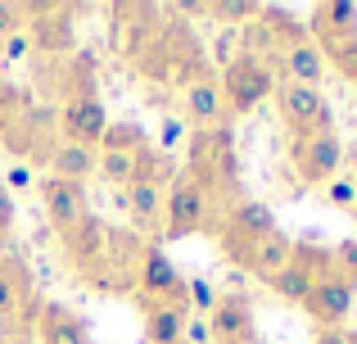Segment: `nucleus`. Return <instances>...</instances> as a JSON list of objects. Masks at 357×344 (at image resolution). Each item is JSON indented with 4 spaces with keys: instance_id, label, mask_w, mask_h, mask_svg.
I'll return each instance as SVG.
<instances>
[{
    "instance_id": "f257e3e1",
    "label": "nucleus",
    "mask_w": 357,
    "mask_h": 344,
    "mask_svg": "<svg viewBox=\"0 0 357 344\" xmlns=\"http://www.w3.org/2000/svg\"><path fill=\"white\" fill-rule=\"evenodd\" d=\"M185 177L208 195V204L218 200H240V154H236V132L227 127H199L185 141Z\"/></svg>"
},
{
    "instance_id": "f03ea898",
    "label": "nucleus",
    "mask_w": 357,
    "mask_h": 344,
    "mask_svg": "<svg viewBox=\"0 0 357 344\" xmlns=\"http://www.w3.org/2000/svg\"><path fill=\"white\" fill-rule=\"evenodd\" d=\"M276 231H280L276 213H271L262 200H249V195H240L236 204H227V213H222V222H218L222 254H227L240 272H249L253 254H258V249L267 245Z\"/></svg>"
},
{
    "instance_id": "7ed1b4c3",
    "label": "nucleus",
    "mask_w": 357,
    "mask_h": 344,
    "mask_svg": "<svg viewBox=\"0 0 357 344\" xmlns=\"http://www.w3.org/2000/svg\"><path fill=\"white\" fill-rule=\"evenodd\" d=\"M41 304L45 299L32 285V267H27L18 254L0 249V331L32 340L36 317H41Z\"/></svg>"
},
{
    "instance_id": "20e7f679",
    "label": "nucleus",
    "mask_w": 357,
    "mask_h": 344,
    "mask_svg": "<svg viewBox=\"0 0 357 344\" xmlns=\"http://www.w3.org/2000/svg\"><path fill=\"white\" fill-rule=\"evenodd\" d=\"M218 82H222V100H227L231 118L253 114V109L276 91V73H271V63L262 59V54H253V50H240L236 59L222 68Z\"/></svg>"
},
{
    "instance_id": "39448f33",
    "label": "nucleus",
    "mask_w": 357,
    "mask_h": 344,
    "mask_svg": "<svg viewBox=\"0 0 357 344\" xmlns=\"http://www.w3.org/2000/svg\"><path fill=\"white\" fill-rule=\"evenodd\" d=\"M136 304H140V308H149V304H176V308H190V276H185L158 245H145V249H140Z\"/></svg>"
},
{
    "instance_id": "423d86ee",
    "label": "nucleus",
    "mask_w": 357,
    "mask_h": 344,
    "mask_svg": "<svg viewBox=\"0 0 357 344\" xmlns=\"http://www.w3.org/2000/svg\"><path fill=\"white\" fill-rule=\"evenodd\" d=\"M289 163H294V172H298V181L303 186H331L335 177H340L344 168V141H340V132H307V136H294L289 141Z\"/></svg>"
},
{
    "instance_id": "0eeeda50",
    "label": "nucleus",
    "mask_w": 357,
    "mask_h": 344,
    "mask_svg": "<svg viewBox=\"0 0 357 344\" xmlns=\"http://www.w3.org/2000/svg\"><path fill=\"white\" fill-rule=\"evenodd\" d=\"M271 100H276V118H280V123H285L294 136L331 132V127H335L331 100L321 96V87H294V82H276Z\"/></svg>"
},
{
    "instance_id": "6e6552de",
    "label": "nucleus",
    "mask_w": 357,
    "mask_h": 344,
    "mask_svg": "<svg viewBox=\"0 0 357 344\" xmlns=\"http://www.w3.org/2000/svg\"><path fill=\"white\" fill-rule=\"evenodd\" d=\"M208 209H213L208 195L181 172L163 190V236L167 240H185V236H195V231H204L208 227Z\"/></svg>"
},
{
    "instance_id": "1a4fd4ad",
    "label": "nucleus",
    "mask_w": 357,
    "mask_h": 344,
    "mask_svg": "<svg viewBox=\"0 0 357 344\" xmlns=\"http://www.w3.org/2000/svg\"><path fill=\"white\" fill-rule=\"evenodd\" d=\"M353 304H357V290L344 281L340 272H331V276H317L312 290H307V299L298 304V308L312 317L317 331H326V327H349Z\"/></svg>"
},
{
    "instance_id": "9d476101",
    "label": "nucleus",
    "mask_w": 357,
    "mask_h": 344,
    "mask_svg": "<svg viewBox=\"0 0 357 344\" xmlns=\"http://www.w3.org/2000/svg\"><path fill=\"white\" fill-rule=\"evenodd\" d=\"M36 195H41V209H45V218H50V227L59 231V236L77 231L82 222L91 218V209H86V186H82V181L41 177V181H36Z\"/></svg>"
},
{
    "instance_id": "9b49d317",
    "label": "nucleus",
    "mask_w": 357,
    "mask_h": 344,
    "mask_svg": "<svg viewBox=\"0 0 357 344\" xmlns=\"http://www.w3.org/2000/svg\"><path fill=\"white\" fill-rule=\"evenodd\" d=\"M54 127H59V141L68 145H86V150H100L105 141V127H109V114L96 96H73L59 105L54 114Z\"/></svg>"
},
{
    "instance_id": "f8f14e48",
    "label": "nucleus",
    "mask_w": 357,
    "mask_h": 344,
    "mask_svg": "<svg viewBox=\"0 0 357 344\" xmlns=\"http://www.w3.org/2000/svg\"><path fill=\"white\" fill-rule=\"evenodd\" d=\"M258 322V308H253V294L249 290H222L218 304L208 313V331H213V344H244L253 340Z\"/></svg>"
},
{
    "instance_id": "ddd939ff",
    "label": "nucleus",
    "mask_w": 357,
    "mask_h": 344,
    "mask_svg": "<svg viewBox=\"0 0 357 344\" xmlns=\"http://www.w3.org/2000/svg\"><path fill=\"white\" fill-rule=\"evenodd\" d=\"M27 9V41L41 54H68L73 50V9L68 5H23Z\"/></svg>"
},
{
    "instance_id": "4468645a",
    "label": "nucleus",
    "mask_w": 357,
    "mask_h": 344,
    "mask_svg": "<svg viewBox=\"0 0 357 344\" xmlns=\"http://www.w3.org/2000/svg\"><path fill=\"white\" fill-rule=\"evenodd\" d=\"M258 23H253V36H258L262 45H267V54L276 59L280 50H294V45H303V41H312L307 36V23L298 14H289V9H276V5H258ZM262 54V59H267Z\"/></svg>"
},
{
    "instance_id": "2eb2a0df",
    "label": "nucleus",
    "mask_w": 357,
    "mask_h": 344,
    "mask_svg": "<svg viewBox=\"0 0 357 344\" xmlns=\"http://www.w3.org/2000/svg\"><path fill=\"white\" fill-rule=\"evenodd\" d=\"M36 340L41 344H96L91 336V322L82 317L73 304L63 299H45L41 317H36Z\"/></svg>"
},
{
    "instance_id": "dca6fc26",
    "label": "nucleus",
    "mask_w": 357,
    "mask_h": 344,
    "mask_svg": "<svg viewBox=\"0 0 357 344\" xmlns=\"http://www.w3.org/2000/svg\"><path fill=\"white\" fill-rule=\"evenodd\" d=\"M122 204H127V218H131V227H136V236L163 240V186L131 181L127 190H122Z\"/></svg>"
},
{
    "instance_id": "f3484780",
    "label": "nucleus",
    "mask_w": 357,
    "mask_h": 344,
    "mask_svg": "<svg viewBox=\"0 0 357 344\" xmlns=\"http://www.w3.org/2000/svg\"><path fill=\"white\" fill-rule=\"evenodd\" d=\"M326 54H321V45L317 41H303V45H294V50H280L276 54V82H294V87H321V77H326Z\"/></svg>"
},
{
    "instance_id": "a211bd4d",
    "label": "nucleus",
    "mask_w": 357,
    "mask_h": 344,
    "mask_svg": "<svg viewBox=\"0 0 357 344\" xmlns=\"http://www.w3.org/2000/svg\"><path fill=\"white\" fill-rule=\"evenodd\" d=\"M307 36H317L321 50L357 36V5H349V0H326V5H317L312 23H307Z\"/></svg>"
},
{
    "instance_id": "6ab92c4d",
    "label": "nucleus",
    "mask_w": 357,
    "mask_h": 344,
    "mask_svg": "<svg viewBox=\"0 0 357 344\" xmlns=\"http://www.w3.org/2000/svg\"><path fill=\"white\" fill-rule=\"evenodd\" d=\"M185 114H190L195 127H227L231 123L227 100H222V82L213 73H204L199 82L185 87Z\"/></svg>"
},
{
    "instance_id": "aec40b11",
    "label": "nucleus",
    "mask_w": 357,
    "mask_h": 344,
    "mask_svg": "<svg viewBox=\"0 0 357 344\" xmlns=\"http://www.w3.org/2000/svg\"><path fill=\"white\" fill-rule=\"evenodd\" d=\"M41 168H45V177H63V181H82V186H86V177H96V168H100V150L59 141Z\"/></svg>"
},
{
    "instance_id": "412c9836",
    "label": "nucleus",
    "mask_w": 357,
    "mask_h": 344,
    "mask_svg": "<svg viewBox=\"0 0 357 344\" xmlns=\"http://www.w3.org/2000/svg\"><path fill=\"white\" fill-rule=\"evenodd\" d=\"M190 317H195V313L176 308V304H149V308H145V340L149 344H181Z\"/></svg>"
},
{
    "instance_id": "4be33fe9",
    "label": "nucleus",
    "mask_w": 357,
    "mask_h": 344,
    "mask_svg": "<svg viewBox=\"0 0 357 344\" xmlns=\"http://www.w3.org/2000/svg\"><path fill=\"white\" fill-rule=\"evenodd\" d=\"M176 159L167 150H158V145H140L136 154H131V181H145V186H172L176 181Z\"/></svg>"
},
{
    "instance_id": "5701e85b",
    "label": "nucleus",
    "mask_w": 357,
    "mask_h": 344,
    "mask_svg": "<svg viewBox=\"0 0 357 344\" xmlns=\"http://www.w3.org/2000/svg\"><path fill=\"white\" fill-rule=\"evenodd\" d=\"M140 145H149V132H145V127L131 123V118H122V123L109 118L105 141H100V154H136Z\"/></svg>"
},
{
    "instance_id": "b1692460",
    "label": "nucleus",
    "mask_w": 357,
    "mask_h": 344,
    "mask_svg": "<svg viewBox=\"0 0 357 344\" xmlns=\"http://www.w3.org/2000/svg\"><path fill=\"white\" fill-rule=\"evenodd\" d=\"M289 249H294V240L285 236V231H276V236L267 240V245L258 249V254H253V263H249V272L258 276V281H267V276H276L280 267L289 263Z\"/></svg>"
},
{
    "instance_id": "393cba45",
    "label": "nucleus",
    "mask_w": 357,
    "mask_h": 344,
    "mask_svg": "<svg viewBox=\"0 0 357 344\" xmlns=\"http://www.w3.org/2000/svg\"><path fill=\"white\" fill-rule=\"evenodd\" d=\"M204 14L213 18V23H249L253 14H258V5H249V0H218V5H204Z\"/></svg>"
},
{
    "instance_id": "a878e982",
    "label": "nucleus",
    "mask_w": 357,
    "mask_h": 344,
    "mask_svg": "<svg viewBox=\"0 0 357 344\" xmlns=\"http://www.w3.org/2000/svg\"><path fill=\"white\" fill-rule=\"evenodd\" d=\"M326 190V204H331V209H340V213H353L357 209V177H335L331 186H321Z\"/></svg>"
},
{
    "instance_id": "bb28decb",
    "label": "nucleus",
    "mask_w": 357,
    "mask_h": 344,
    "mask_svg": "<svg viewBox=\"0 0 357 344\" xmlns=\"http://www.w3.org/2000/svg\"><path fill=\"white\" fill-rule=\"evenodd\" d=\"M321 54H326V63H335L349 82H357V36H349V41H340V45H326Z\"/></svg>"
},
{
    "instance_id": "cd10ccee",
    "label": "nucleus",
    "mask_w": 357,
    "mask_h": 344,
    "mask_svg": "<svg viewBox=\"0 0 357 344\" xmlns=\"http://www.w3.org/2000/svg\"><path fill=\"white\" fill-rule=\"evenodd\" d=\"M331 263H335V272L344 276V281L357 290V236H349V240H340V245L331 249Z\"/></svg>"
},
{
    "instance_id": "c85d7f7f",
    "label": "nucleus",
    "mask_w": 357,
    "mask_h": 344,
    "mask_svg": "<svg viewBox=\"0 0 357 344\" xmlns=\"http://www.w3.org/2000/svg\"><path fill=\"white\" fill-rule=\"evenodd\" d=\"M105 181H114V186H122L127 190L131 186V154H100V168H96Z\"/></svg>"
},
{
    "instance_id": "c756f323",
    "label": "nucleus",
    "mask_w": 357,
    "mask_h": 344,
    "mask_svg": "<svg viewBox=\"0 0 357 344\" xmlns=\"http://www.w3.org/2000/svg\"><path fill=\"white\" fill-rule=\"evenodd\" d=\"M23 27H27V9L0 0V50H5V41H9L14 32H23Z\"/></svg>"
},
{
    "instance_id": "7c9ffc66",
    "label": "nucleus",
    "mask_w": 357,
    "mask_h": 344,
    "mask_svg": "<svg viewBox=\"0 0 357 344\" xmlns=\"http://www.w3.org/2000/svg\"><path fill=\"white\" fill-rule=\"evenodd\" d=\"M312 344H357V331L353 327H326L312 336Z\"/></svg>"
},
{
    "instance_id": "2f4dec72",
    "label": "nucleus",
    "mask_w": 357,
    "mask_h": 344,
    "mask_svg": "<svg viewBox=\"0 0 357 344\" xmlns=\"http://www.w3.org/2000/svg\"><path fill=\"white\" fill-rule=\"evenodd\" d=\"M5 190H32V172H27V163H14V168L5 172Z\"/></svg>"
},
{
    "instance_id": "473e14b6",
    "label": "nucleus",
    "mask_w": 357,
    "mask_h": 344,
    "mask_svg": "<svg viewBox=\"0 0 357 344\" xmlns=\"http://www.w3.org/2000/svg\"><path fill=\"white\" fill-rule=\"evenodd\" d=\"M181 141H185V127L176 123V118H163V145H158V150L172 154V145H181Z\"/></svg>"
},
{
    "instance_id": "72a5a7b5",
    "label": "nucleus",
    "mask_w": 357,
    "mask_h": 344,
    "mask_svg": "<svg viewBox=\"0 0 357 344\" xmlns=\"http://www.w3.org/2000/svg\"><path fill=\"white\" fill-rule=\"evenodd\" d=\"M9 227H14V195L0 181V236H9Z\"/></svg>"
},
{
    "instance_id": "f704fd0d",
    "label": "nucleus",
    "mask_w": 357,
    "mask_h": 344,
    "mask_svg": "<svg viewBox=\"0 0 357 344\" xmlns=\"http://www.w3.org/2000/svg\"><path fill=\"white\" fill-rule=\"evenodd\" d=\"M0 344H32V340H23V336H9V331H0Z\"/></svg>"
},
{
    "instance_id": "c9c22d12",
    "label": "nucleus",
    "mask_w": 357,
    "mask_h": 344,
    "mask_svg": "<svg viewBox=\"0 0 357 344\" xmlns=\"http://www.w3.org/2000/svg\"><path fill=\"white\" fill-rule=\"evenodd\" d=\"M244 344H262V340H258V336H253V340H244Z\"/></svg>"
}]
</instances>
